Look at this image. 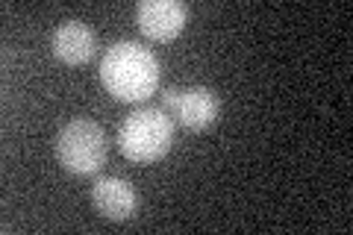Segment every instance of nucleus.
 <instances>
[{
  "mask_svg": "<svg viewBox=\"0 0 353 235\" xmlns=\"http://www.w3.org/2000/svg\"><path fill=\"white\" fill-rule=\"evenodd\" d=\"M101 83L115 100H124V103L148 100L159 88V59L145 44L121 39L103 53Z\"/></svg>",
  "mask_w": 353,
  "mask_h": 235,
  "instance_id": "obj_1",
  "label": "nucleus"
},
{
  "mask_svg": "<svg viewBox=\"0 0 353 235\" xmlns=\"http://www.w3.org/2000/svg\"><path fill=\"white\" fill-rule=\"evenodd\" d=\"M174 144V121L162 106H141L121 121L118 147L130 162H159Z\"/></svg>",
  "mask_w": 353,
  "mask_h": 235,
  "instance_id": "obj_2",
  "label": "nucleus"
},
{
  "mask_svg": "<svg viewBox=\"0 0 353 235\" xmlns=\"http://www.w3.org/2000/svg\"><path fill=\"white\" fill-rule=\"evenodd\" d=\"M57 159L71 174H94L106 162V132L88 118H74L57 136Z\"/></svg>",
  "mask_w": 353,
  "mask_h": 235,
  "instance_id": "obj_3",
  "label": "nucleus"
},
{
  "mask_svg": "<svg viewBox=\"0 0 353 235\" xmlns=\"http://www.w3.org/2000/svg\"><path fill=\"white\" fill-rule=\"evenodd\" d=\"M162 109L168 118L176 121L189 132H203L218 121L221 100L212 88L206 85H180V88H165L162 92Z\"/></svg>",
  "mask_w": 353,
  "mask_h": 235,
  "instance_id": "obj_4",
  "label": "nucleus"
},
{
  "mask_svg": "<svg viewBox=\"0 0 353 235\" xmlns=\"http://www.w3.org/2000/svg\"><path fill=\"white\" fill-rule=\"evenodd\" d=\"M189 21V6L180 0H141L136 6V24L153 41H171Z\"/></svg>",
  "mask_w": 353,
  "mask_h": 235,
  "instance_id": "obj_5",
  "label": "nucleus"
},
{
  "mask_svg": "<svg viewBox=\"0 0 353 235\" xmlns=\"http://www.w3.org/2000/svg\"><path fill=\"white\" fill-rule=\"evenodd\" d=\"M92 203L109 221H130L139 209V194L124 176H97L92 185Z\"/></svg>",
  "mask_w": 353,
  "mask_h": 235,
  "instance_id": "obj_6",
  "label": "nucleus"
},
{
  "mask_svg": "<svg viewBox=\"0 0 353 235\" xmlns=\"http://www.w3.org/2000/svg\"><path fill=\"white\" fill-rule=\"evenodd\" d=\"M50 44H53V53L65 65H85L97 50V36L83 21H65V24L53 30Z\"/></svg>",
  "mask_w": 353,
  "mask_h": 235,
  "instance_id": "obj_7",
  "label": "nucleus"
}]
</instances>
